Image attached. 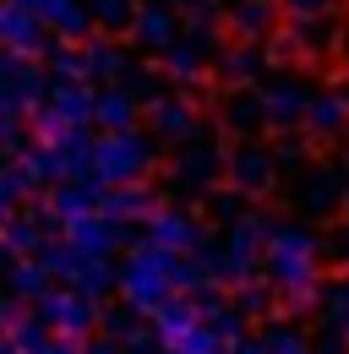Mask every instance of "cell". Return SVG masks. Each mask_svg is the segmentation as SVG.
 Segmentation results:
<instances>
[{"mask_svg":"<svg viewBox=\"0 0 349 354\" xmlns=\"http://www.w3.org/2000/svg\"><path fill=\"white\" fill-rule=\"evenodd\" d=\"M311 349H316V354H349V338L339 333V327H328V333H322V338H316Z\"/></svg>","mask_w":349,"mask_h":354,"instance_id":"8d00e7d4","label":"cell"},{"mask_svg":"<svg viewBox=\"0 0 349 354\" xmlns=\"http://www.w3.org/2000/svg\"><path fill=\"white\" fill-rule=\"evenodd\" d=\"M44 33H49V28H44L28 6H17V0H6V6H0V49H11V55H28V60H33V55L49 49Z\"/></svg>","mask_w":349,"mask_h":354,"instance_id":"ba28073f","label":"cell"},{"mask_svg":"<svg viewBox=\"0 0 349 354\" xmlns=\"http://www.w3.org/2000/svg\"><path fill=\"white\" fill-rule=\"evenodd\" d=\"M267 234H273V218H262V213H246V218L229 223L224 245L213 251L218 283H229V289L251 283V278H257V267H262V245H267Z\"/></svg>","mask_w":349,"mask_h":354,"instance_id":"3957f363","label":"cell"},{"mask_svg":"<svg viewBox=\"0 0 349 354\" xmlns=\"http://www.w3.org/2000/svg\"><path fill=\"white\" fill-rule=\"evenodd\" d=\"M87 11H93V22L109 28V33H115V28H131V17H136L131 0H87Z\"/></svg>","mask_w":349,"mask_h":354,"instance_id":"4dcf8cb0","label":"cell"},{"mask_svg":"<svg viewBox=\"0 0 349 354\" xmlns=\"http://www.w3.org/2000/svg\"><path fill=\"white\" fill-rule=\"evenodd\" d=\"M33 316H39L49 333H60V338H87L104 310H98V300H87L82 289H71V283H66V289L49 283L39 300H33Z\"/></svg>","mask_w":349,"mask_h":354,"instance_id":"5b68a950","label":"cell"},{"mask_svg":"<svg viewBox=\"0 0 349 354\" xmlns=\"http://www.w3.org/2000/svg\"><path fill=\"white\" fill-rule=\"evenodd\" d=\"M262 354H316V349H311V338H305L301 327H289V322H273V327L262 333Z\"/></svg>","mask_w":349,"mask_h":354,"instance_id":"83f0119b","label":"cell"},{"mask_svg":"<svg viewBox=\"0 0 349 354\" xmlns=\"http://www.w3.org/2000/svg\"><path fill=\"white\" fill-rule=\"evenodd\" d=\"M202 316H197V300H164V306L153 310V333L164 338V344H174L180 333H191Z\"/></svg>","mask_w":349,"mask_h":354,"instance_id":"484cf974","label":"cell"},{"mask_svg":"<svg viewBox=\"0 0 349 354\" xmlns=\"http://www.w3.org/2000/svg\"><path fill=\"white\" fill-rule=\"evenodd\" d=\"M339 333H344V338H349V327H339Z\"/></svg>","mask_w":349,"mask_h":354,"instance_id":"bcb514c9","label":"cell"},{"mask_svg":"<svg viewBox=\"0 0 349 354\" xmlns=\"http://www.w3.org/2000/svg\"><path fill=\"white\" fill-rule=\"evenodd\" d=\"M344 49H349V33H344Z\"/></svg>","mask_w":349,"mask_h":354,"instance_id":"c3c4849f","label":"cell"},{"mask_svg":"<svg viewBox=\"0 0 349 354\" xmlns=\"http://www.w3.org/2000/svg\"><path fill=\"white\" fill-rule=\"evenodd\" d=\"M11 207H17V196H11L6 185H0V229H6V218H11Z\"/></svg>","mask_w":349,"mask_h":354,"instance_id":"7bdbcfd3","label":"cell"},{"mask_svg":"<svg viewBox=\"0 0 349 354\" xmlns=\"http://www.w3.org/2000/svg\"><path fill=\"white\" fill-rule=\"evenodd\" d=\"M131 39H136L142 49H153V55H164V49L180 39L174 11H170V6H136V17H131Z\"/></svg>","mask_w":349,"mask_h":354,"instance_id":"2e32d148","label":"cell"},{"mask_svg":"<svg viewBox=\"0 0 349 354\" xmlns=\"http://www.w3.org/2000/svg\"><path fill=\"white\" fill-rule=\"evenodd\" d=\"M229 180H235L240 196H262V191H273V180H278V153H267V147H257V142H246V147L229 158Z\"/></svg>","mask_w":349,"mask_h":354,"instance_id":"9c48e42d","label":"cell"},{"mask_svg":"<svg viewBox=\"0 0 349 354\" xmlns=\"http://www.w3.org/2000/svg\"><path fill=\"white\" fill-rule=\"evenodd\" d=\"M322 257H333V262H349V229H339V234L322 245Z\"/></svg>","mask_w":349,"mask_h":354,"instance_id":"74e56055","label":"cell"},{"mask_svg":"<svg viewBox=\"0 0 349 354\" xmlns=\"http://www.w3.org/2000/svg\"><path fill=\"white\" fill-rule=\"evenodd\" d=\"M153 136L191 142V136H197V109H191L186 98H159V104H153Z\"/></svg>","mask_w":349,"mask_h":354,"instance_id":"d6986e66","label":"cell"},{"mask_svg":"<svg viewBox=\"0 0 349 354\" xmlns=\"http://www.w3.org/2000/svg\"><path fill=\"white\" fill-rule=\"evenodd\" d=\"M49 88H44V71L28 60V55H11V49H0V104L11 109V115H39Z\"/></svg>","mask_w":349,"mask_h":354,"instance_id":"8992f818","label":"cell"},{"mask_svg":"<svg viewBox=\"0 0 349 354\" xmlns=\"http://www.w3.org/2000/svg\"><path fill=\"white\" fill-rule=\"evenodd\" d=\"M257 71H262V60L251 55V49H235V55H224V77H229V82H251Z\"/></svg>","mask_w":349,"mask_h":354,"instance_id":"e575fe53","label":"cell"},{"mask_svg":"<svg viewBox=\"0 0 349 354\" xmlns=\"http://www.w3.org/2000/svg\"><path fill=\"white\" fill-rule=\"evenodd\" d=\"M82 213H98V180H66L55 196H49V207H44V223H55V229H66L71 218H82Z\"/></svg>","mask_w":349,"mask_h":354,"instance_id":"5bb4252c","label":"cell"},{"mask_svg":"<svg viewBox=\"0 0 349 354\" xmlns=\"http://www.w3.org/2000/svg\"><path fill=\"white\" fill-rule=\"evenodd\" d=\"M180 272H186V257H180V251H164V245L142 240L126 262L115 267V289H120V300H126L131 310L153 316L164 300L180 295Z\"/></svg>","mask_w":349,"mask_h":354,"instance_id":"7a4b0ae2","label":"cell"},{"mask_svg":"<svg viewBox=\"0 0 349 354\" xmlns=\"http://www.w3.org/2000/svg\"><path fill=\"white\" fill-rule=\"evenodd\" d=\"M322 316H328V327H349V272L322 283Z\"/></svg>","mask_w":349,"mask_h":354,"instance_id":"f1b7e54d","label":"cell"},{"mask_svg":"<svg viewBox=\"0 0 349 354\" xmlns=\"http://www.w3.org/2000/svg\"><path fill=\"white\" fill-rule=\"evenodd\" d=\"M98 213L115 223H147L159 213V196L142 185V180H131V185H104V196H98Z\"/></svg>","mask_w":349,"mask_h":354,"instance_id":"30bf717a","label":"cell"},{"mask_svg":"<svg viewBox=\"0 0 349 354\" xmlns=\"http://www.w3.org/2000/svg\"><path fill=\"white\" fill-rule=\"evenodd\" d=\"M93 98H98V93L87 88V82H55L44 104H49L66 126H87V120H93Z\"/></svg>","mask_w":349,"mask_h":354,"instance_id":"ac0fdd59","label":"cell"},{"mask_svg":"<svg viewBox=\"0 0 349 354\" xmlns=\"http://www.w3.org/2000/svg\"><path fill=\"white\" fill-rule=\"evenodd\" d=\"M17 6H28L49 33H66V39H87V28H93L87 0H17Z\"/></svg>","mask_w":349,"mask_h":354,"instance_id":"7c38bea8","label":"cell"},{"mask_svg":"<svg viewBox=\"0 0 349 354\" xmlns=\"http://www.w3.org/2000/svg\"><path fill=\"white\" fill-rule=\"evenodd\" d=\"M305 109H311V93L295 77H278V82L262 88V126H273V131L305 126Z\"/></svg>","mask_w":349,"mask_h":354,"instance_id":"52a82bcc","label":"cell"},{"mask_svg":"<svg viewBox=\"0 0 349 354\" xmlns=\"http://www.w3.org/2000/svg\"><path fill=\"white\" fill-rule=\"evenodd\" d=\"M0 267H6V251H0Z\"/></svg>","mask_w":349,"mask_h":354,"instance_id":"f6af8a7d","label":"cell"},{"mask_svg":"<svg viewBox=\"0 0 349 354\" xmlns=\"http://www.w3.org/2000/svg\"><path fill=\"white\" fill-rule=\"evenodd\" d=\"M344 126H349L344 93H322V98H311V109H305V131H311V136H344Z\"/></svg>","mask_w":349,"mask_h":354,"instance_id":"7402d4cb","label":"cell"},{"mask_svg":"<svg viewBox=\"0 0 349 354\" xmlns=\"http://www.w3.org/2000/svg\"><path fill=\"white\" fill-rule=\"evenodd\" d=\"M44 55H49V71L60 82H87L82 77V49H44Z\"/></svg>","mask_w":349,"mask_h":354,"instance_id":"836d02e7","label":"cell"},{"mask_svg":"<svg viewBox=\"0 0 349 354\" xmlns=\"http://www.w3.org/2000/svg\"><path fill=\"white\" fill-rule=\"evenodd\" d=\"M262 267H267V283L284 295L289 316H305L311 306H322V240L311 229L273 223V234L262 245Z\"/></svg>","mask_w":349,"mask_h":354,"instance_id":"6da1fadb","label":"cell"},{"mask_svg":"<svg viewBox=\"0 0 349 354\" xmlns=\"http://www.w3.org/2000/svg\"><path fill=\"white\" fill-rule=\"evenodd\" d=\"M174 6H180V11H191V17H213L218 0H174Z\"/></svg>","mask_w":349,"mask_h":354,"instance_id":"60d3db41","label":"cell"},{"mask_svg":"<svg viewBox=\"0 0 349 354\" xmlns=\"http://www.w3.org/2000/svg\"><path fill=\"white\" fill-rule=\"evenodd\" d=\"M273 17H278L273 0H235V11H229V22H235L240 39H262V33L273 28Z\"/></svg>","mask_w":349,"mask_h":354,"instance_id":"4316f807","label":"cell"},{"mask_svg":"<svg viewBox=\"0 0 349 354\" xmlns=\"http://www.w3.org/2000/svg\"><path fill=\"white\" fill-rule=\"evenodd\" d=\"M301 202L311 213H328V207L339 202V175H316L311 185H301Z\"/></svg>","mask_w":349,"mask_h":354,"instance_id":"1f68e13d","label":"cell"},{"mask_svg":"<svg viewBox=\"0 0 349 354\" xmlns=\"http://www.w3.org/2000/svg\"><path fill=\"white\" fill-rule=\"evenodd\" d=\"M49 283L55 278L39 267V257H11V267H6V295L11 300H39Z\"/></svg>","mask_w":349,"mask_h":354,"instance_id":"44dd1931","label":"cell"},{"mask_svg":"<svg viewBox=\"0 0 349 354\" xmlns=\"http://www.w3.org/2000/svg\"><path fill=\"white\" fill-rule=\"evenodd\" d=\"M147 240L186 257V251H202V223L191 218V213H180V207H159V213L147 218Z\"/></svg>","mask_w":349,"mask_h":354,"instance_id":"8fae6325","label":"cell"},{"mask_svg":"<svg viewBox=\"0 0 349 354\" xmlns=\"http://www.w3.org/2000/svg\"><path fill=\"white\" fill-rule=\"evenodd\" d=\"M98 327H104L109 338H120V344H126L131 333H142V310H131V306H120V310H104V316H98Z\"/></svg>","mask_w":349,"mask_h":354,"instance_id":"d6a6232c","label":"cell"},{"mask_svg":"<svg viewBox=\"0 0 349 354\" xmlns=\"http://www.w3.org/2000/svg\"><path fill=\"white\" fill-rule=\"evenodd\" d=\"M11 316H17V300H11V295H0V344H6V327H11Z\"/></svg>","mask_w":349,"mask_h":354,"instance_id":"b9f144b4","label":"cell"},{"mask_svg":"<svg viewBox=\"0 0 349 354\" xmlns=\"http://www.w3.org/2000/svg\"><path fill=\"white\" fill-rule=\"evenodd\" d=\"M284 11H289L295 22H322V17L333 11V0H284Z\"/></svg>","mask_w":349,"mask_h":354,"instance_id":"d590c367","label":"cell"},{"mask_svg":"<svg viewBox=\"0 0 349 354\" xmlns=\"http://www.w3.org/2000/svg\"><path fill=\"white\" fill-rule=\"evenodd\" d=\"M153 169V142L136 131H104V142H93V180L98 185H131Z\"/></svg>","mask_w":349,"mask_h":354,"instance_id":"277c9868","label":"cell"},{"mask_svg":"<svg viewBox=\"0 0 349 354\" xmlns=\"http://www.w3.org/2000/svg\"><path fill=\"white\" fill-rule=\"evenodd\" d=\"M49 327H44L39 316H28V310H17L11 316V327H6V344H11V354H44L49 349Z\"/></svg>","mask_w":349,"mask_h":354,"instance_id":"d4e9b609","label":"cell"},{"mask_svg":"<svg viewBox=\"0 0 349 354\" xmlns=\"http://www.w3.org/2000/svg\"><path fill=\"white\" fill-rule=\"evenodd\" d=\"M218 147H208V142H180V158H174V185L180 191H202V185H213L218 180Z\"/></svg>","mask_w":349,"mask_h":354,"instance_id":"9a60e30c","label":"cell"},{"mask_svg":"<svg viewBox=\"0 0 349 354\" xmlns=\"http://www.w3.org/2000/svg\"><path fill=\"white\" fill-rule=\"evenodd\" d=\"M44 240H49V234H44L39 218H17V213H11L6 229H0V251H6V257H39Z\"/></svg>","mask_w":349,"mask_h":354,"instance_id":"603a6c76","label":"cell"},{"mask_svg":"<svg viewBox=\"0 0 349 354\" xmlns=\"http://www.w3.org/2000/svg\"><path fill=\"white\" fill-rule=\"evenodd\" d=\"M82 354H126V344L104 333V338H93V344H82Z\"/></svg>","mask_w":349,"mask_h":354,"instance_id":"f35d334b","label":"cell"},{"mask_svg":"<svg viewBox=\"0 0 349 354\" xmlns=\"http://www.w3.org/2000/svg\"><path fill=\"white\" fill-rule=\"evenodd\" d=\"M120 229H126V223L104 218V213H82V218L66 223V240H71L82 257H109V251H120Z\"/></svg>","mask_w":349,"mask_h":354,"instance_id":"4fadbf2b","label":"cell"},{"mask_svg":"<svg viewBox=\"0 0 349 354\" xmlns=\"http://www.w3.org/2000/svg\"><path fill=\"white\" fill-rule=\"evenodd\" d=\"M87 262H98V257H82L71 240H44V245H39V267L55 278V283H77Z\"/></svg>","mask_w":349,"mask_h":354,"instance_id":"e0dca14e","label":"cell"},{"mask_svg":"<svg viewBox=\"0 0 349 354\" xmlns=\"http://www.w3.org/2000/svg\"><path fill=\"white\" fill-rule=\"evenodd\" d=\"M126 55L109 44V39H87L82 44V77L87 82H98V77H126Z\"/></svg>","mask_w":349,"mask_h":354,"instance_id":"cb8c5ba5","label":"cell"},{"mask_svg":"<svg viewBox=\"0 0 349 354\" xmlns=\"http://www.w3.org/2000/svg\"><path fill=\"white\" fill-rule=\"evenodd\" d=\"M136 109H142V104H136L126 88H109V93L93 98V120H98L104 131H131V126H136Z\"/></svg>","mask_w":349,"mask_h":354,"instance_id":"ffe728a7","label":"cell"},{"mask_svg":"<svg viewBox=\"0 0 349 354\" xmlns=\"http://www.w3.org/2000/svg\"><path fill=\"white\" fill-rule=\"evenodd\" d=\"M229 354H262V333H240V338L229 344Z\"/></svg>","mask_w":349,"mask_h":354,"instance_id":"ab89813d","label":"cell"},{"mask_svg":"<svg viewBox=\"0 0 349 354\" xmlns=\"http://www.w3.org/2000/svg\"><path fill=\"white\" fill-rule=\"evenodd\" d=\"M344 169H349V153H344Z\"/></svg>","mask_w":349,"mask_h":354,"instance_id":"7dc6e473","label":"cell"},{"mask_svg":"<svg viewBox=\"0 0 349 354\" xmlns=\"http://www.w3.org/2000/svg\"><path fill=\"white\" fill-rule=\"evenodd\" d=\"M235 306H240L246 322H251V316H273V283H257V278L240 283V289H235Z\"/></svg>","mask_w":349,"mask_h":354,"instance_id":"f546056e","label":"cell"},{"mask_svg":"<svg viewBox=\"0 0 349 354\" xmlns=\"http://www.w3.org/2000/svg\"><path fill=\"white\" fill-rule=\"evenodd\" d=\"M0 354H11V344H0Z\"/></svg>","mask_w":349,"mask_h":354,"instance_id":"ee69618b","label":"cell"}]
</instances>
